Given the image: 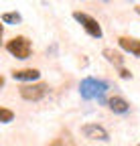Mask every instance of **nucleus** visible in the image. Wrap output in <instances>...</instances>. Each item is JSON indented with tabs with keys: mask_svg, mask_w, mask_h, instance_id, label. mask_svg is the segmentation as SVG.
Returning <instances> with one entry per match:
<instances>
[{
	"mask_svg": "<svg viewBox=\"0 0 140 146\" xmlns=\"http://www.w3.org/2000/svg\"><path fill=\"white\" fill-rule=\"evenodd\" d=\"M108 89H110V83L108 81L96 79V77H85L79 83V96L83 100H87V102H90V100H98L100 104L106 106L108 104V100H106Z\"/></svg>",
	"mask_w": 140,
	"mask_h": 146,
	"instance_id": "f257e3e1",
	"label": "nucleus"
},
{
	"mask_svg": "<svg viewBox=\"0 0 140 146\" xmlns=\"http://www.w3.org/2000/svg\"><path fill=\"white\" fill-rule=\"evenodd\" d=\"M6 51L16 59H29L33 53V45L27 36H14L6 43Z\"/></svg>",
	"mask_w": 140,
	"mask_h": 146,
	"instance_id": "f03ea898",
	"label": "nucleus"
},
{
	"mask_svg": "<svg viewBox=\"0 0 140 146\" xmlns=\"http://www.w3.org/2000/svg\"><path fill=\"white\" fill-rule=\"evenodd\" d=\"M73 18L83 27V31L90 35V36H94V39H102L104 36V31H102V27H100V23L96 21L94 16H90L87 12H81V10H75L73 12Z\"/></svg>",
	"mask_w": 140,
	"mask_h": 146,
	"instance_id": "7ed1b4c3",
	"label": "nucleus"
},
{
	"mask_svg": "<svg viewBox=\"0 0 140 146\" xmlns=\"http://www.w3.org/2000/svg\"><path fill=\"white\" fill-rule=\"evenodd\" d=\"M49 85L47 83H29V85H23L19 87V94L23 100L27 102H41L47 94H49Z\"/></svg>",
	"mask_w": 140,
	"mask_h": 146,
	"instance_id": "20e7f679",
	"label": "nucleus"
},
{
	"mask_svg": "<svg viewBox=\"0 0 140 146\" xmlns=\"http://www.w3.org/2000/svg\"><path fill=\"white\" fill-rule=\"evenodd\" d=\"M81 134L87 140H100V142H108L110 140L108 130L104 126H100V124H83L81 126Z\"/></svg>",
	"mask_w": 140,
	"mask_h": 146,
	"instance_id": "39448f33",
	"label": "nucleus"
},
{
	"mask_svg": "<svg viewBox=\"0 0 140 146\" xmlns=\"http://www.w3.org/2000/svg\"><path fill=\"white\" fill-rule=\"evenodd\" d=\"M10 77L14 79V81H29V83H35L39 77H41V71L39 69H16V71H12L10 73Z\"/></svg>",
	"mask_w": 140,
	"mask_h": 146,
	"instance_id": "423d86ee",
	"label": "nucleus"
},
{
	"mask_svg": "<svg viewBox=\"0 0 140 146\" xmlns=\"http://www.w3.org/2000/svg\"><path fill=\"white\" fill-rule=\"evenodd\" d=\"M120 49H124L126 53L134 55V57H140V39H132V36H120L118 39Z\"/></svg>",
	"mask_w": 140,
	"mask_h": 146,
	"instance_id": "0eeeda50",
	"label": "nucleus"
},
{
	"mask_svg": "<svg viewBox=\"0 0 140 146\" xmlns=\"http://www.w3.org/2000/svg\"><path fill=\"white\" fill-rule=\"evenodd\" d=\"M106 106L112 110L114 114H128V112H130V104L122 98V96H112Z\"/></svg>",
	"mask_w": 140,
	"mask_h": 146,
	"instance_id": "6e6552de",
	"label": "nucleus"
},
{
	"mask_svg": "<svg viewBox=\"0 0 140 146\" xmlns=\"http://www.w3.org/2000/svg\"><path fill=\"white\" fill-rule=\"evenodd\" d=\"M104 57H106V61L108 63H112L114 67H118V69H122V65H124V57L118 53V51H114V49H104Z\"/></svg>",
	"mask_w": 140,
	"mask_h": 146,
	"instance_id": "1a4fd4ad",
	"label": "nucleus"
},
{
	"mask_svg": "<svg viewBox=\"0 0 140 146\" xmlns=\"http://www.w3.org/2000/svg\"><path fill=\"white\" fill-rule=\"evenodd\" d=\"M2 23L4 25H21L23 23V16L19 12H2Z\"/></svg>",
	"mask_w": 140,
	"mask_h": 146,
	"instance_id": "9d476101",
	"label": "nucleus"
},
{
	"mask_svg": "<svg viewBox=\"0 0 140 146\" xmlns=\"http://www.w3.org/2000/svg\"><path fill=\"white\" fill-rule=\"evenodd\" d=\"M53 146H75V142H73L71 134H69V132H65V134H61V138H59V140H57Z\"/></svg>",
	"mask_w": 140,
	"mask_h": 146,
	"instance_id": "9b49d317",
	"label": "nucleus"
},
{
	"mask_svg": "<svg viewBox=\"0 0 140 146\" xmlns=\"http://www.w3.org/2000/svg\"><path fill=\"white\" fill-rule=\"evenodd\" d=\"M12 120H14V114L10 112V110L0 108V122H2V124H8V122H12Z\"/></svg>",
	"mask_w": 140,
	"mask_h": 146,
	"instance_id": "f8f14e48",
	"label": "nucleus"
},
{
	"mask_svg": "<svg viewBox=\"0 0 140 146\" xmlns=\"http://www.w3.org/2000/svg\"><path fill=\"white\" fill-rule=\"evenodd\" d=\"M120 75L124 77V79H130V77H132V73H130L128 69H124V67H122V69H120Z\"/></svg>",
	"mask_w": 140,
	"mask_h": 146,
	"instance_id": "ddd939ff",
	"label": "nucleus"
},
{
	"mask_svg": "<svg viewBox=\"0 0 140 146\" xmlns=\"http://www.w3.org/2000/svg\"><path fill=\"white\" fill-rule=\"evenodd\" d=\"M134 10H136V12H138V14H140V6H136V8H134Z\"/></svg>",
	"mask_w": 140,
	"mask_h": 146,
	"instance_id": "4468645a",
	"label": "nucleus"
},
{
	"mask_svg": "<svg viewBox=\"0 0 140 146\" xmlns=\"http://www.w3.org/2000/svg\"><path fill=\"white\" fill-rule=\"evenodd\" d=\"M138 146H140V142H138Z\"/></svg>",
	"mask_w": 140,
	"mask_h": 146,
	"instance_id": "2eb2a0df",
	"label": "nucleus"
}]
</instances>
